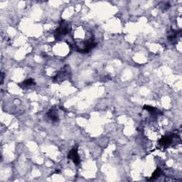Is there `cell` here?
<instances>
[{"instance_id":"1","label":"cell","mask_w":182,"mask_h":182,"mask_svg":"<svg viewBox=\"0 0 182 182\" xmlns=\"http://www.w3.org/2000/svg\"><path fill=\"white\" fill-rule=\"evenodd\" d=\"M71 26L68 22H66V21H62L60 23L58 28L56 30L55 33H54L55 38L58 41L62 40L65 36L71 33Z\"/></svg>"},{"instance_id":"2","label":"cell","mask_w":182,"mask_h":182,"mask_svg":"<svg viewBox=\"0 0 182 182\" xmlns=\"http://www.w3.org/2000/svg\"><path fill=\"white\" fill-rule=\"evenodd\" d=\"M181 142V139L176 134H169L166 135L164 137H162L159 141V144L163 148H168L174 144H177L176 142Z\"/></svg>"},{"instance_id":"3","label":"cell","mask_w":182,"mask_h":182,"mask_svg":"<svg viewBox=\"0 0 182 182\" xmlns=\"http://www.w3.org/2000/svg\"><path fill=\"white\" fill-rule=\"evenodd\" d=\"M70 75H71L70 68L68 66H66L55 75V77L53 78V81L56 83L63 81V80L68 78Z\"/></svg>"},{"instance_id":"4","label":"cell","mask_w":182,"mask_h":182,"mask_svg":"<svg viewBox=\"0 0 182 182\" xmlns=\"http://www.w3.org/2000/svg\"><path fill=\"white\" fill-rule=\"evenodd\" d=\"M78 147H74L73 149L70 151V152L68 154V159L73 161V162L76 165H78L80 162V158L78 152Z\"/></svg>"},{"instance_id":"5","label":"cell","mask_w":182,"mask_h":182,"mask_svg":"<svg viewBox=\"0 0 182 182\" xmlns=\"http://www.w3.org/2000/svg\"><path fill=\"white\" fill-rule=\"evenodd\" d=\"M47 117L49 119H51L53 123L59 121V115L56 108H51L47 113Z\"/></svg>"},{"instance_id":"6","label":"cell","mask_w":182,"mask_h":182,"mask_svg":"<svg viewBox=\"0 0 182 182\" xmlns=\"http://www.w3.org/2000/svg\"><path fill=\"white\" fill-rule=\"evenodd\" d=\"M181 32V31H180ZM180 32H177L174 29H171L170 32L168 33V39L171 43L175 42L176 39L179 38V36H180Z\"/></svg>"},{"instance_id":"7","label":"cell","mask_w":182,"mask_h":182,"mask_svg":"<svg viewBox=\"0 0 182 182\" xmlns=\"http://www.w3.org/2000/svg\"><path fill=\"white\" fill-rule=\"evenodd\" d=\"M34 85H35L34 80L30 78V79L25 80L24 82H22V83H20L19 86L21 88H24V89H27V88H31V87L33 86Z\"/></svg>"},{"instance_id":"8","label":"cell","mask_w":182,"mask_h":182,"mask_svg":"<svg viewBox=\"0 0 182 182\" xmlns=\"http://www.w3.org/2000/svg\"><path fill=\"white\" fill-rule=\"evenodd\" d=\"M143 109H144V110H147L150 114H152V115H159V113H160V112L157 109H156L155 108L151 107V106H149V105H144V107H143Z\"/></svg>"},{"instance_id":"9","label":"cell","mask_w":182,"mask_h":182,"mask_svg":"<svg viewBox=\"0 0 182 182\" xmlns=\"http://www.w3.org/2000/svg\"><path fill=\"white\" fill-rule=\"evenodd\" d=\"M162 169H159V168H158L157 169H156V171H154V172L153 173V174H152V177H151L149 180V181L154 180V179H156L157 178L159 177V176L162 175Z\"/></svg>"},{"instance_id":"10","label":"cell","mask_w":182,"mask_h":182,"mask_svg":"<svg viewBox=\"0 0 182 182\" xmlns=\"http://www.w3.org/2000/svg\"><path fill=\"white\" fill-rule=\"evenodd\" d=\"M3 80H4V73H2V83H3Z\"/></svg>"}]
</instances>
